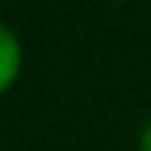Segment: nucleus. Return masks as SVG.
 <instances>
[{
  "mask_svg": "<svg viewBox=\"0 0 151 151\" xmlns=\"http://www.w3.org/2000/svg\"><path fill=\"white\" fill-rule=\"evenodd\" d=\"M21 68H24V47L21 39L12 27L0 24V95H6L18 77H21Z\"/></svg>",
  "mask_w": 151,
  "mask_h": 151,
  "instance_id": "nucleus-1",
  "label": "nucleus"
},
{
  "mask_svg": "<svg viewBox=\"0 0 151 151\" xmlns=\"http://www.w3.org/2000/svg\"><path fill=\"white\" fill-rule=\"evenodd\" d=\"M136 151H151V119L142 124V130L136 136Z\"/></svg>",
  "mask_w": 151,
  "mask_h": 151,
  "instance_id": "nucleus-2",
  "label": "nucleus"
}]
</instances>
